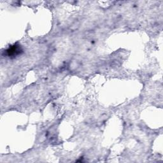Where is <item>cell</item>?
I'll use <instances>...</instances> for the list:
<instances>
[{
    "mask_svg": "<svg viewBox=\"0 0 163 163\" xmlns=\"http://www.w3.org/2000/svg\"><path fill=\"white\" fill-rule=\"evenodd\" d=\"M21 51L22 50L20 47L17 45L13 46L12 48H10L8 50H7L9 56H13L18 55V54L20 53Z\"/></svg>",
    "mask_w": 163,
    "mask_h": 163,
    "instance_id": "cell-1",
    "label": "cell"
}]
</instances>
